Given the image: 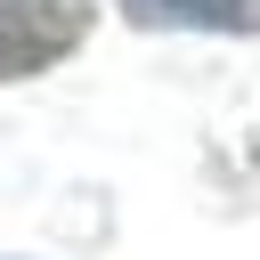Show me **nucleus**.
<instances>
[{"label":"nucleus","mask_w":260,"mask_h":260,"mask_svg":"<svg viewBox=\"0 0 260 260\" xmlns=\"http://www.w3.org/2000/svg\"><path fill=\"white\" fill-rule=\"evenodd\" d=\"M98 32V0H0V81L57 73Z\"/></svg>","instance_id":"nucleus-1"},{"label":"nucleus","mask_w":260,"mask_h":260,"mask_svg":"<svg viewBox=\"0 0 260 260\" xmlns=\"http://www.w3.org/2000/svg\"><path fill=\"white\" fill-rule=\"evenodd\" d=\"M122 24L138 32H203V41H252L260 0H114Z\"/></svg>","instance_id":"nucleus-2"},{"label":"nucleus","mask_w":260,"mask_h":260,"mask_svg":"<svg viewBox=\"0 0 260 260\" xmlns=\"http://www.w3.org/2000/svg\"><path fill=\"white\" fill-rule=\"evenodd\" d=\"M0 260H16V252H0Z\"/></svg>","instance_id":"nucleus-3"}]
</instances>
